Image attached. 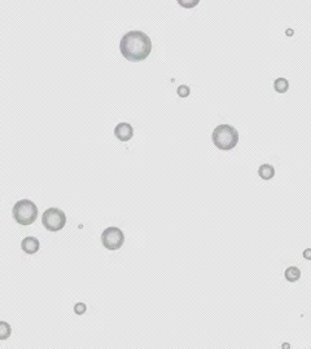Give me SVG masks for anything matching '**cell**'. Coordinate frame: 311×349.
<instances>
[{
    "label": "cell",
    "mask_w": 311,
    "mask_h": 349,
    "mask_svg": "<svg viewBox=\"0 0 311 349\" xmlns=\"http://www.w3.org/2000/svg\"><path fill=\"white\" fill-rule=\"evenodd\" d=\"M120 49L123 57L129 61H144L152 52V40L140 30H132L123 35Z\"/></svg>",
    "instance_id": "obj_1"
},
{
    "label": "cell",
    "mask_w": 311,
    "mask_h": 349,
    "mask_svg": "<svg viewBox=\"0 0 311 349\" xmlns=\"http://www.w3.org/2000/svg\"><path fill=\"white\" fill-rule=\"evenodd\" d=\"M213 144L221 150H232L239 144V132L230 124H219L211 135Z\"/></svg>",
    "instance_id": "obj_2"
},
{
    "label": "cell",
    "mask_w": 311,
    "mask_h": 349,
    "mask_svg": "<svg viewBox=\"0 0 311 349\" xmlns=\"http://www.w3.org/2000/svg\"><path fill=\"white\" fill-rule=\"evenodd\" d=\"M12 213L20 225L27 227L35 223V220L38 219V207L34 202L29 199H22L13 206Z\"/></svg>",
    "instance_id": "obj_3"
},
{
    "label": "cell",
    "mask_w": 311,
    "mask_h": 349,
    "mask_svg": "<svg viewBox=\"0 0 311 349\" xmlns=\"http://www.w3.org/2000/svg\"><path fill=\"white\" fill-rule=\"evenodd\" d=\"M43 227L50 232H58L66 225V215L64 211L56 207H51L44 211L42 216Z\"/></svg>",
    "instance_id": "obj_4"
},
{
    "label": "cell",
    "mask_w": 311,
    "mask_h": 349,
    "mask_svg": "<svg viewBox=\"0 0 311 349\" xmlns=\"http://www.w3.org/2000/svg\"><path fill=\"white\" fill-rule=\"evenodd\" d=\"M102 242L105 249L110 250V251H116V250H120L122 247L123 242H125V234L120 228L109 227L103 232Z\"/></svg>",
    "instance_id": "obj_5"
},
{
    "label": "cell",
    "mask_w": 311,
    "mask_h": 349,
    "mask_svg": "<svg viewBox=\"0 0 311 349\" xmlns=\"http://www.w3.org/2000/svg\"><path fill=\"white\" fill-rule=\"evenodd\" d=\"M114 135H116L118 140L126 142V141H130L132 136H134V128H132L130 123H118L116 128H114Z\"/></svg>",
    "instance_id": "obj_6"
},
{
    "label": "cell",
    "mask_w": 311,
    "mask_h": 349,
    "mask_svg": "<svg viewBox=\"0 0 311 349\" xmlns=\"http://www.w3.org/2000/svg\"><path fill=\"white\" fill-rule=\"evenodd\" d=\"M21 249H22V251L25 252V254H29V255L36 254V252L39 251V249H40L39 239L35 237L24 238L21 242Z\"/></svg>",
    "instance_id": "obj_7"
},
{
    "label": "cell",
    "mask_w": 311,
    "mask_h": 349,
    "mask_svg": "<svg viewBox=\"0 0 311 349\" xmlns=\"http://www.w3.org/2000/svg\"><path fill=\"white\" fill-rule=\"evenodd\" d=\"M258 175L263 180H271L272 177L275 176V168L271 164H262L258 169Z\"/></svg>",
    "instance_id": "obj_8"
},
{
    "label": "cell",
    "mask_w": 311,
    "mask_h": 349,
    "mask_svg": "<svg viewBox=\"0 0 311 349\" xmlns=\"http://www.w3.org/2000/svg\"><path fill=\"white\" fill-rule=\"evenodd\" d=\"M301 278V270L297 266H289L285 270V279L288 282H297Z\"/></svg>",
    "instance_id": "obj_9"
},
{
    "label": "cell",
    "mask_w": 311,
    "mask_h": 349,
    "mask_svg": "<svg viewBox=\"0 0 311 349\" xmlns=\"http://www.w3.org/2000/svg\"><path fill=\"white\" fill-rule=\"evenodd\" d=\"M274 88H275V91L279 92V93H285L288 88H289V82H288L285 78H278V79L274 82Z\"/></svg>",
    "instance_id": "obj_10"
},
{
    "label": "cell",
    "mask_w": 311,
    "mask_h": 349,
    "mask_svg": "<svg viewBox=\"0 0 311 349\" xmlns=\"http://www.w3.org/2000/svg\"><path fill=\"white\" fill-rule=\"evenodd\" d=\"M12 332L11 326L7 324V322H1L0 324V339H7Z\"/></svg>",
    "instance_id": "obj_11"
},
{
    "label": "cell",
    "mask_w": 311,
    "mask_h": 349,
    "mask_svg": "<svg viewBox=\"0 0 311 349\" xmlns=\"http://www.w3.org/2000/svg\"><path fill=\"white\" fill-rule=\"evenodd\" d=\"M189 92H191V90H189L188 86H179L177 90V93L179 97H187Z\"/></svg>",
    "instance_id": "obj_12"
},
{
    "label": "cell",
    "mask_w": 311,
    "mask_h": 349,
    "mask_svg": "<svg viewBox=\"0 0 311 349\" xmlns=\"http://www.w3.org/2000/svg\"><path fill=\"white\" fill-rule=\"evenodd\" d=\"M86 310H87V306L86 304H83V302H78V304L74 305V312H76V314H83L86 313Z\"/></svg>",
    "instance_id": "obj_13"
},
{
    "label": "cell",
    "mask_w": 311,
    "mask_h": 349,
    "mask_svg": "<svg viewBox=\"0 0 311 349\" xmlns=\"http://www.w3.org/2000/svg\"><path fill=\"white\" fill-rule=\"evenodd\" d=\"M179 4L188 8V7H193V5H196V4H199V0H195V1H187V3H185V1H181H181H179Z\"/></svg>",
    "instance_id": "obj_14"
},
{
    "label": "cell",
    "mask_w": 311,
    "mask_h": 349,
    "mask_svg": "<svg viewBox=\"0 0 311 349\" xmlns=\"http://www.w3.org/2000/svg\"><path fill=\"white\" fill-rule=\"evenodd\" d=\"M304 257L306 260H311V249H306L304 251Z\"/></svg>",
    "instance_id": "obj_15"
}]
</instances>
